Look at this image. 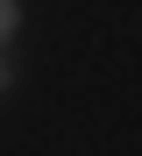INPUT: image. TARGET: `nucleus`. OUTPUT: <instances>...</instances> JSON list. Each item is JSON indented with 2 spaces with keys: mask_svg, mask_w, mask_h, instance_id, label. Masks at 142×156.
Instances as JSON below:
<instances>
[{
  "mask_svg": "<svg viewBox=\"0 0 142 156\" xmlns=\"http://www.w3.org/2000/svg\"><path fill=\"white\" fill-rule=\"evenodd\" d=\"M14 29H21V0H0V50L14 43Z\"/></svg>",
  "mask_w": 142,
  "mask_h": 156,
  "instance_id": "nucleus-1",
  "label": "nucleus"
},
{
  "mask_svg": "<svg viewBox=\"0 0 142 156\" xmlns=\"http://www.w3.org/2000/svg\"><path fill=\"white\" fill-rule=\"evenodd\" d=\"M0 92H14V57L0 50Z\"/></svg>",
  "mask_w": 142,
  "mask_h": 156,
  "instance_id": "nucleus-2",
  "label": "nucleus"
}]
</instances>
